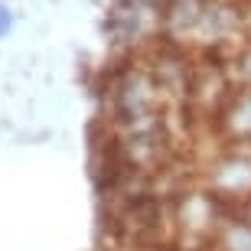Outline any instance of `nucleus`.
<instances>
[{
	"instance_id": "obj_1",
	"label": "nucleus",
	"mask_w": 251,
	"mask_h": 251,
	"mask_svg": "<svg viewBox=\"0 0 251 251\" xmlns=\"http://www.w3.org/2000/svg\"><path fill=\"white\" fill-rule=\"evenodd\" d=\"M7 29H10V13H7L3 7H0V36H3Z\"/></svg>"
}]
</instances>
